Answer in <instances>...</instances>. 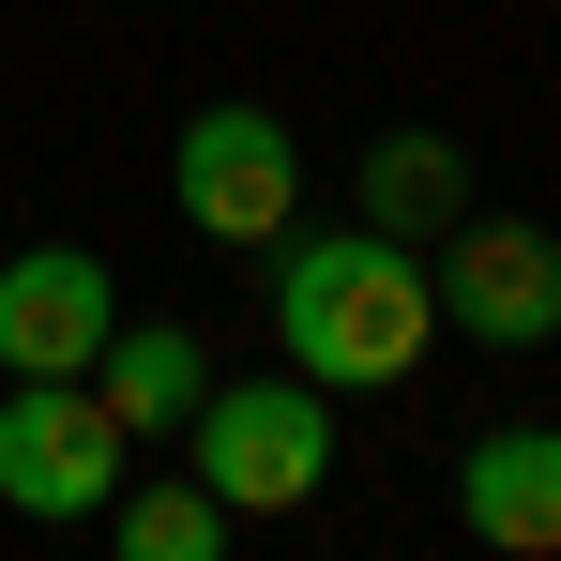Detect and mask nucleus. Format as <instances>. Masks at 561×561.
I'll return each instance as SVG.
<instances>
[{
	"mask_svg": "<svg viewBox=\"0 0 561 561\" xmlns=\"http://www.w3.org/2000/svg\"><path fill=\"white\" fill-rule=\"evenodd\" d=\"M122 470H137V440H122V410H106L92 379H15L0 394V501L15 516L77 531V516L122 501Z\"/></svg>",
	"mask_w": 561,
	"mask_h": 561,
	"instance_id": "7ed1b4c3",
	"label": "nucleus"
},
{
	"mask_svg": "<svg viewBox=\"0 0 561 561\" xmlns=\"http://www.w3.org/2000/svg\"><path fill=\"white\" fill-rule=\"evenodd\" d=\"M106 531H122V561H213V547H228V501H213L197 470H168V485H137V470H122Z\"/></svg>",
	"mask_w": 561,
	"mask_h": 561,
	"instance_id": "9d476101",
	"label": "nucleus"
},
{
	"mask_svg": "<svg viewBox=\"0 0 561 561\" xmlns=\"http://www.w3.org/2000/svg\"><path fill=\"white\" fill-rule=\"evenodd\" d=\"M106 319H122V288H106L92 243H31V259H0V365H15V379H92Z\"/></svg>",
	"mask_w": 561,
	"mask_h": 561,
	"instance_id": "423d86ee",
	"label": "nucleus"
},
{
	"mask_svg": "<svg viewBox=\"0 0 561 561\" xmlns=\"http://www.w3.org/2000/svg\"><path fill=\"white\" fill-rule=\"evenodd\" d=\"M259 259H274V350H288V379H319V394H394V379L425 365L440 288H425L410 243H379V228H274Z\"/></svg>",
	"mask_w": 561,
	"mask_h": 561,
	"instance_id": "f257e3e1",
	"label": "nucleus"
},
{
	"mask_svg": "<svg viewBox=\"0 0 561 561\" xmlns=\"http://www.w3.org/2000/svg\"><path fill=\"white\" fill-rule=\"evenodd\" d=\"M168 183H183V213L213 228V243H243V259H259L288 213H304V152H288L274 106H197L183 152H168Z\"/></svg>",
	"mask_w": 561,
	"mask_h": 561,
	"instance_id": "39448f33",
	"label": "nucleus"
},
{
	"mask_svg": "<svg viewBox=\"0 0 561 561\" xmlns=\"http://www.w3.org/2000/svg\"><path fill=\"white\" fill-rule=\"evenodd\" d=\"M350 213H365L379 243H440V213H470V152L456 137H379L365 183H350Z\"/></svg>",
	"mask_w": 561,
	"mask_h": 561,
	"instance_id": "1a4fd4ad",
	"label": "nucleus"
},
{
	"mask_svg": "<svg viewBox=\"0 0 561 561\" xmlns=\"http://www.w3.org/2000/svg\"><path fill=\"white\" fill-rule=\"evenodd\" d=\"M425 288H440V319L470 350H561V243L516 228V213H456Z\"/></svg>",
	"mask_w": 561,
	"mask_h": 561,
	"instance_id": "20e7f679",
	"label": "nucleus"
},
{
	"mask_svg": "<svg viewBox=\"0 0 561 561\" xmlns=\"http://www.w3.org/2000/svg\"><path fill=\"white\" fill-rule=\"evenodd\" d=\"M197 485L228 501V516H304L319 501V470H334V394L319 379H213L183 425Z\"/></svg>",
	"mask_w": 561,
	"mask_h": 561,
	"instance_id": "f03ea898",
	"label": "nucleus"
},
{
	"mask_svg": "<svg viewBox=\"0 0 561 561\" xmlns=\"http://www.w3.org/2000/svg\"><path fill=\"white\" fill-rule=\"evenodd\" d=\"M456 516L501 561H561V425H485L456 456Z\"/></svg>",
	"mask_w": 561,
	"mask_h": 561,
	"instance_id": "0eeeda50",
	"label": "nucleus"
},
{
	"mask_svg": "<svg viewBox=\"0 0 561 561\" xmlns=\"http://www.w3.org/2000/svg\"><path fill=\"white\" fill-rule=\"evenodd\" d=\"M92 394L122 410V440L152 456V440H183V425H197L213 365H197V334H168V319H106V350H92Z\"/></svg>",
	"mask_w": 561,
	"mask_h": 561,
	"instance_id": "6e6552de",
	"label": "nucleus"
}]
</instances>
